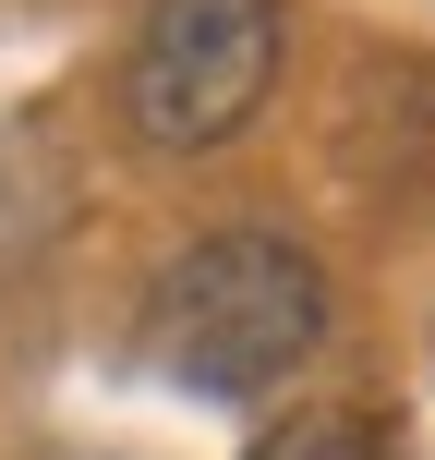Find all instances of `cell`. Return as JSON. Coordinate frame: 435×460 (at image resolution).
<instances>
[{
	"label": "cell",
	"mask_w": 435,
	"mask_h": 460,
	"mask_svg": "<svg viewBox=\"0 0 435 460\" xmlns=\"http://www.w3.org/2000/svg\"><path fill=\"white\" fill-rule=\"evenodd\" d=\"M254 460H399V437L375 412H291V424H266Z\"/></svg>",
	"instance_id": "3957f363"
},
{
	"label": "cell",
	"mask_w": 435,
	"mask_h": 460,
	"mask_svg": "<svg viewBox=\"0 0 435 460\" xmlns=\"http://www.w3.org/2000/svg\"><path fill=\"white\" fill-rule=\"evenodd\" d=\"M291 61V0H145L121 49V121L158 158H206L266 110Z\"/></svg>",
	"instance_id": "7a4b0ae2"
},
{
	"label": "cell",
	"mask_w": 435,
	"mask_h": 460,
	"mask_svg": "<svg viewBox=\"0 0 435 460\" xmlns=\"http://www.w3.org/2000/svg\"><path fill=\"white\" fill-rule=\"evenodd\" d=\"M326 340V267L291 230H206L145 291V351L206 400H266Z\"/></svg>",
	"instance_id": "6da1fadb"
}]
</instances>
